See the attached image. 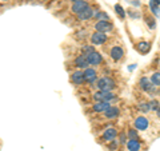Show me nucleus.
<instances>
[{"instance_id": "33", "label": "nucleus", "mask_w": 160, "mask_h": 151, "mask_svg": "<svg viewBox=\"0 0 160 151\" xmlns=\"http://www.w3.org/2000/svg\"><path fill=\"white\" fill-rule=\"evenodd\" d=\"M156 117H158V118L160 119V107H159V108L156 110Z\"/></svg>"}, {"instance_id": "28", "label": "nucleus", "mask_w": 160, "mask_h": 151, "mask_svg": "<svg viewBox=\"0 0 160 151\" xmlns=\"http://www.w3.org/2000/svg\"><path fill=\"white\" fill-rule=\"evenodd\" d=\"M118 138H119V144H126L127 143V140H128V137H127V134L126 133H120L118 135Z\"/></svg>"}, {"instance_id": "8", "label": "nucleus", "mask_w": 160, "mask_h": 151, "mask_svg": "<svg viewBox=\"0 0 160 151\" xmlns=\"http://www.w3.org/2000/svg\"><path fill=\"white\" fill-rule=\"evenodd\" d=\"M93 15H95V9L91 6H88L86 9H83L82 12H79L76 15V18H78V20H80V22H87V20L93 19Z\"/></svg>"}, {"instance_id": "32", "label": "nucleus", "mask_w": 160, "mask_h": 151, "mask_svg": "<svg viewBox=\"0 0 160 151\" xmlns=\"http://www.w3.org/2000/svg\"><path fill=\"white\" fill-rule=\"evenodd\" d=\"M135 68H136V64H133V66H129V67H128L129 71H132V70H135Z\"/></svg>"}, {"instance_id": "23", "label": "nucleus", "mask_w": 160, "mask_h": 151, "mask_svg": "<svg viewBox=\"0 0 160 151\" xmlns=\"http://www.w3.org/2000/svg\"><path fill=\"white\" fill-rule=\"evenodd\" d=\"M138 108H139L143 114H147V112L151 111V107H149V102H140V103L138 104Z\"/></svg>"}, {"instance_id": "13", "label": "nucleus", "mask_w": 160, "mask_h": 151, "mask_svg": "<svg viewBox=\"0 0 160 151\" xmlns=\"http://www.w3.org/2000/svg\"><path fill=\"white\" fill-rule=\"evenodd\" d=\"M124 56V49L120 47V46H113L111 49H109V58L115 62H119V60H122Z\"/></svg>"}, {"instance_id": "35", "label": "nucleus", "mask_w": 160, "mask_h": 151, "mask_svg": "<svg viewBox=\"0 0 160 151\" xmlns=\"http://www.w3.org/2000/svg\"><path fill=\"white\" fill-rule=\"evenodd\" d=\"M69 2H72V3H73V2H78V0H69Z\"/></svg>"}, {"instance_id": "25", "label": "nucleus", "mask_w": 160, "mask_h": 151, "mask_svg": "<svg viewBox=\"0 0 160 151\" xmlns=\"http://www.w3.org/2000/svg\"><path fill=\"white\" fill-rule=\"evenodd\" d=\"M128 16L131 18V19H140L142 18V13H140L138 9H128Z\"/></svg>"}, {"instance_id": "14", "label": "nucleus", "mask_w": 160, "mask_h": 151, "mask_svg": "<svg viewBox=\"0 0 160 151\" xmlns=\"http://www.w3.org/2000/svg\"><path fill=\"white\" fill-rule=\"evenodd\" d=\"M88 6H89V3L87 2V0H78V2H73L72 3L71 11H72V13L78 15L79 12H82L83 9H86Z\"/></svg>"}, {"instance_id": "4", "label": "nucleus", "mask_w": 160, "mask_h": 151, "mask_svg": "<svg viewBox=\"0 0 160 151\" xmlns=\"http://www.w3.org/2000/svg\"><path fill=\"white\" fill-rule=\"evenodd\" d=\"M95 29L99 32H104V34H108V32H112L113 31V23H111L109 20H96L95 23Z\"/></svg>"}, {"instance_id": "24", "label": "nucleus", "mask_w": 160, "mask_h": 151, "mask_svg": "<svg viewBox=\"0 0 160 151\" xmlns=\"http://www.w3.org/2000/svg\"><path fill=\"white\" fill-rule=\"evenodd\" d=\"M149 79H151V82L156 86V87H160V71L152 72L151 76H149Z\"/></svg>"}, {"instance_id": "34", "label": "nucleus", "mask_w": 160, "mask_h": 151, "mask_svg": "<svg viewBox=\"0 0 160 151\" xmlns=\"http://www.w3.org/2000/svg\"><path fill=\"white\" fill-rule=\"evenodd\" d=\"M0 2H9V0H0Z\"/></svg>"}, {"instance_id": "3", "label": "nucleus", "mask_w": 160, "mask_h": 151, "mask_svg": "<svg viewBox=\"0 0 160 151\" xmlns=\"http://www.w3.org/2000/svg\"><path fill=\"white\" fill-rule=\"evenodd\" d=\"M139 87L142 88L144 92H148L151 95H153L155 92H156V86H155L151 82V79L147 78V76H142L139 79Z\"/></svg>"}, {"instance_id": "1", "label": "nucleus", "mask_w": 160, "mask_h": 151, "mask_svg": "<svg viewBox=\"0 0 160 151\" xmlns=\"http://www.w3.org/2000/svg\"><path fill=\"white\" fill-rule=\"evenodd\" d=\"M96 87L100 91H112L116 88V82L109 76H102L96 80Z\"/></svg>"}, {"instance_id": "18", "label": "nucleus", "mask_w": 160, "mask_h": 151, "mask_svg": "<svg viewBox=\"0 0 160 151\" xmlns=\"http://www.w3.org/2000/svg\"><path fill=\"white\" fill-rule=\"evenodd\" d=\"M119 98H118V95L112 92V91H104L103 94V102H108V103H115V102H118Z\"/></svg>"}, {"instance_id": "26", "label": "nucleus", "mask_w": 160, "mask_h": 151, "mask_svg": "<svg viewBox=\"0 0 160 151\" xmlns=\"http://www.w3.org/2000/svg\"><path fill=\"white\" fill-rule=\"evenodd\" d=\"M127 137H128V139H139L138 130L136 128H129L128 133H127Z\"/></svg>"}, {"instance_id": "11", "label": "nucleus", "mask_w": 160, "mask_h": 151, "mask_svg": "<svg viewBox=\"0 0 160 151\" xmlns=\"http://www.w3.org/2000/svg\"><path fill=\"white\" fill-rule=\"evenodd\" d=\"M118 135H119V133H118L116 128L115 127H108V128L104 130V133L102 135V139L104 140V142H111V140L118 138Z\"/></svg>"}, {"instance_id": "21", "label": "nucleus", "mask_w": 160, "mask_h": 151, "mask_svg": "<svg viewBox=\"0 0 160 151\" xmlns=\"http://www.w3.org/2000/svg\"><path fill=\"white\" fill-rule=\"evenodd\" d=\"M144 20H146V24L148 26L149 29L156 28V19H155L153 15H147V16H144Z\"/></svg>"}, {"instance_id": "2", "label": "nucleus", "mask_w": 160, "mask_h": 151, "mask_svg": "<svg viewBox=\"0 0 160 151\" xmlns=\"http://www.w3.org/2000/svg\"><path fill=\"white\" fill-rule=\"evenodd\" d=\"M83 54L86 55V58H87V60H88V63H89V66L91 67H99L100 64H102V62H103V55L100 54L99 51H96L95 48L83 52Z\"/></svg>"}, {"instance_id": "31", "label": "nucleus", "mask_w": 160, "mask_h": 151, "mask_svg": "<svg viewBox=\"0 0 160 151\" xmlns=\"http://www.w3.org/2000/svg\"><path fill=\"white\" fill-rule=\"evenodd\" d=\"M87 31H79V34H78V38H80V39H84V36H87V34H86Z\"/></svg>"}, {"instance_id": "27", "label": "nucleus", "mask_w": 160, "mask_h": 151, "mask_svg": "<svg viewBox=\"0 0 160 151\" xmlns=\"http://www.w3.org/2000/svg\"><path fill=\"white\" fill-rule=\"evenodd\" d=\"M149 107H151V111H156L160 107V102L158 99H151L149 100Z\"/></svg>"}, {"instance_id": "17", "label": "nucleus", "mask_w": 160, "mask_h": 151, "mask_svg": "<svg viewBox=\"0 0 160 151\" xmlns=\"http://www.w3.org/2000/svg\"><path fill=\"white\" fill-rule=\"evenodd\" d=\"M149 9L153 16H160V0H149Z\"/></svg>"}, {"instance_id": "10", "label": "nucleus", "mask_w": 160, "mask_h": 151, "mask_svg": "<svg viewBox=\"0 0 160 151\" xmlns=\"http://www.w3.org/2000/svg\"><path fill=\"white\" fill-rule=\"evenodd\" d=\"M103 114H104V118H107V119H109V120L118 119V118H119V115H120V108L118 107V106L111 104Z\"/></svg>"}, {"instance_id": "19", "label": "nucleus", "mask_w": 160, "mask_h": 151, "mask_svg": "<svg viewBox=\"0 0 160 151\" xmlns=\"http://www.w3.org/2000/svg\"><path fill=\"white\" fill-rule=\"evenodd\" d=\"M136 48L140 54L146 55L147 52H149V49H151V43L149 42H140L136 44Z\"/></svg>"}, {"instance_id": "20", "label": "nucleus", "mask_w": 160, "mask_h": 151, "mask_svg": "<svg viewBox=\"0 0 160 151\" xmlns=\"http://www.w3.org/2000/svg\"><path fill=\"white\" fill-rule=\"evenodd\" d=\"M93 19H96V20H109V15L106 11H103V9H95Z\"/></svg>"}, {"instance_id": "30", "label": "nucleus", "mask_w": 160, "mask_h": 151, "mask_svg": "<svg viewBox=\"0 0 160 151\" xmlns=\"http://www.w3.org/2000/svg\"><path fill=\"white\" fill-rule=\"evenodd\" d=\"M128 3H131L133 7H140V2L139 0H127Z\"/></svg>"}, {"instance_id": "7", "label": "nucleus", "mask_w": 160, "mask_h": 151, "mask_svg": "<svg viewBox=\"0 0 160 151\" xmlns=\"http://www.w3.org/2000/svg\"><path fill=\"white\" fill-rule=\"evenodd\" d=\"M108 40V35L104 32H93L91 35V44L92 46H102V44H106Z\"/></svg>"}, {"instance_id": "12", "label": "nucleus", "mask_w": 160, "mask_h": 151, "mask_svg": "<svg viewBox=\"0 0 160 151\" xmlns=\"http://www.w3.org/2000/svg\"><path fill=\"white\" fill-rule=\"evenodd\" d=\"M71 83L75 84V86H82L83 83H86L84 82V72H83V70H76V71H73L71 74Z\"/></svg>"}, {"instance_id": "29", "label": "nucleus", "mask_w": 160, "mask_h": 151, "mask_svg": "<svg viewBox=\"0 0 160 151\" xmlns=\"http://www.w3.org/2000/svg\"><path fill=\"white\" fill-rule=\"evenodd\" d=\"M109 144H108V150H111V151H115L116 150V147L119 146V140H118V138L116 139H113V140H111V142H108Z\"/></svg>"}, {"instance_id": "22", "label": "nucleus", "mask_w": 160, "mask_h": 151, "mask_svg": "<svg viewBox=\"0 0 160 151\" xmlns=\"http://www.w3.org/2000/svg\"><path fill=\"white\" fill-rule=\"evenodd\" d=\"M115 12H116V15L120 18V19H124L126 18V15H127V12H126V9H124L120 4H115Z\"/></svg>"}, {"instance_id": "15", "label": "nucleus", "mask_w": 160, "mask_h": 151, "mask_svg": "<svg viewBox=\"0 0 160 151\" xmlns=\"http://www.w3.org/2000/svg\"><path fill=\"white\" fill-rule=\"evenodd\" d=\"M109 106H111V103L108 102H95L92 106V111L96 114H103Z\"/></svg>"}, {"instance_id": "9", "label": "nucleus", "mask_w": 160, "mask_h": 151, "mask_svg": "<svg viewBox=\"0 0 160 151\" xmlns=\"http://www.w3.org/2000/svg\"><path fill=\"white\" fill-rule=\"evenodd\" d=\"M73 64H75V67H76L78 70H86V68H88V67H91L89 66V63H88V60H87V58H86V55L84 54H80V55H78L76 58H75V60H73Z\"/></svg>"}, {"instance_id": "16", "label": "nucleus", "mask_w": 160, "mask_h": 151, "mask_svg": "<svg viewBox=\"0 0 160 151\" xmlns=\"http://www.w3.org/2000/svg\"><path fill=\"white\" fill-rule=\"evenodd\" d=\"M126 146H127L128 151H140L142 150V143L139 142V139H128Z\"/></svg>"}, {"instance_id": "5", "label": "nucleus", "mask_w": 160, "mask_h": 151, "mask_svg": "<svg viewBox=\"0 0 160 151\" xmlns=\"http://www.w3.org/2000/svg\"><path fill=\"white\" fill-rule=\"evenodd\" d=\"M133 126L138 131H146L149 127V120L146 115H139V117H136V119H135Z\"/></svg>"}, {"instance_id": "6", "label": "nucleus", "mask_w": 160, "mask_h": 151, "mask_svg": "<svg viewBox=\"0 0 160 151\" xmlns=\"http://www.w3.org/2000/svg\"><path fill=\"white\" fill-rule=\"evenodd\" d=\"M84 82L88 83V84H95L96 80L99 79L98 76V71L95 70V67H88L84 70Z\"/></svg>"}]
</instances>
